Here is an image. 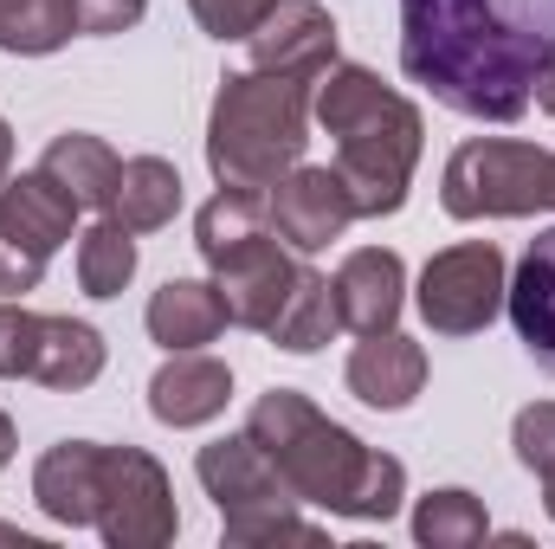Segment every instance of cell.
Instances as JSON below:
<instances>
[{
    "label": "cell",
    "instance_id": "cell-1",
    "mask_svg": "<svg viewBox=\"0 0 555 549\" xmlns=\"http://www.w3.org/2000/svg\"><path fill=\"white\" fill-rule=\"evenodd\" d=\"M555 59V0H401V72L446 111L517 124Z\"/></svg>",
    "mask_w": 555,
    "mask_h": 549
},
{
    "label": "cell",
    "instance_id": "cell-2",
    "mask_svg": "<svg viewBox=\"0 0 555 549\" xmlns=\"http://www.w3.org/2000/svg\"><path fill=\"white\" fill-rule=\"evenodd\" d=\"M246 433L266 446L278 478L291 485L297 505L336 511V518H362V524H388L408 498V465L395 452L362 446L349 426H336L330 413H317L310 395L272 388L246 413Z\"/></svg>",
    "mask_w": 555,
    "mask_h": 549
},
{
    "label": "cell",
    "instance_id": "cell-3",
    "mask_svg": "<svg viewBox=\"0 0 555 549\" xmlns=\"http://www.w3.org/2000/svg\"><path fill=\"white\" fill-rule=\"evenodd\" d=\"M310 117L336 137V175L356 201V220H382L408 207L426 130L401 91H388L369 65H330L317 78Z\"/></svg>",
    "mask_w": 555,
    "mask_h": 549
},
{
    "label": "cell",
    "instance_id": "cell-4",
    "mask_svg": "<svg viewBox=\"0 0 555 549\" xmlns=\"http://www.w3.org/2000/svg\"><path fill=\"white\" fill-rule=\"evenodd\" d=\"M310 98L317 78H278V72H233L207 117V168L220 188L272 194L304 162L310 142Z\"/></svg>",
    "mask_w": 555,
    "mask_h": 549
},
{
    "label": "cell",
    "instance_id": "cell-5",
    "mask_svg": "<svg viewBox=\"0 0 555 549\" xmlns=\"http://www.w3.org/2000/svg\"><path fill=\"white\" fill-rule=\"evenodd\" d=\"M194 472H201L207 498L220 505V537H227L233 549H253V544H323V531L297 518L291 485L278 478V465L266 459V446H259L253 433H233V439L201 446Z\"/></svg>",
    "mask_w": 555,
    "mask_h": 549
},
{
    "label": "cell",
    "instance_id": "cell-6",
    "mask_svg": "<svg viewBox=\"0 0 555 549\" xmlns=\"http://www.w3.org/2000/svg\"><path fill=\"white\" fill-rule=\"evenodd\" d=\"M439 201L452 220H524L550 207V155L537 142L472 137L452 149L439 175Z\"/></svg>",
    "mask_w": 555,
    "mask_h": 549
},
{
    "label": "cell",
    "instance_id": "cell-7",
    "mask_svg": "<svg viewBox=\"0 0 555 549\" xmlns=\"http://www.w3.org/2000/svg\"><path fill=\"white\" fill-rule=\"evenodd\" d=\"M72 220L78 201L46 168L0 181V297H26L46 278V259L72 240Z\"/></svg>",
    "mask_w": 555,
    "mask_h": 549
},
{
    "label": "cell",
    "instance_id": "cell-8",
    "mask_svg": "<svg viewBox=\"0 0 555 549\" xmlns=\"http://www.w3.org/2000/svg\"><path fill=\"white\" fill-rule=\"evenodd\" d=\"M91 531L111 549L175 544L181 518H175V485H168L162 459H149L142 446H104V459H98V524Z\"/></svg>",
    "mask_w": 555,
    "mask_h": 549
},
{
    "label": "cell",
    "instance_id": "cell-9",
    "mask_svg": "<svg viewBox=\"0 0 555 549\" xmlns=\"http://www.w3.org/2000/svg\"><path fill=\"white\" fill-rule=\"evenodd\" d=\"M504 253L491 240H465L426 259L420 272V317L433 336H478L504 310Z\"/></svg>",
    "mask_w": 555,
    "mask_h": 549
},
{
    "label": "cell",
    "instance_id": "cell-10",
    "mask_svg": "<svg viewBox=\"0 0 555 549\" xmlns=\"http://www.w3.org/2000/svg\"><path fill=\"white\" fill-rule=\"evenodd\" d=\"M266 214H272V233L291 253H304V259L356 227V201H349L343 175L336 168H310V162H297L266 194Z\"/></svg>",
    "mask_w": 555,
    "mask_h": 549
},
{
    "label": "cell",
    "instance_id": "cell-11",
    "mask_svg": "<svg viewBox=\"0 0 555 549\" xmlns=\"http://www.w3.org/2000/svg\"><path fill=\"white\" fill-rule=\"evenodd\" d=\"M297 259H291V246L278 240V233H259V240H246V246H233L227 259H214V291H220V304H227V323H240V330H272L278 310H284V297H291V284H297Z\"/></svg>",
    "mask_w": 555,
    "mask_h": 549
},
{
    "label": "cell",
    "instance_id": "cell-12",
    "mask_svg": "<svg viewBox=\"0 0 555 549\" xmlns=\"http://www.w3.org/2000/svg\"><path fill=\"white\" fill-rule=\"evenodd\" d=\"M253 46V72L278 78H323L336 65V20L317 0H278L266 26L246 39Z\"/></svg>",
    "mask_w": 555,
    "mask_h": 549
},
{
    "label": "cell",
    "instance_id": "cell-13",
    "mask_svg": "<svg viewBox=\"0 0 555 549\" xmlns=\"http://www.w3.org/2000/svg\"><path fill=\"white\" fill-rule=\"evenodd\" d=\"M330 291H336V317H343V330H356V336H382V330L401 323V304H408V266H401V253H388V246H362V253L343 259V272L330 278Z\"/></svg>",
    "mask_w": 555,
    "mask_h": 549
},
{
    "label": "cell",
    "instance_id": "cell-14",
    "mask_svg": "<svg viewBox=\"0 0 555 549\" xmlns=\"http://www.w3.org/2000/svg\"><path fill=\"white\" fill-rule=\"evenodd\" d=\"M233 401V369L201 349H168V362L149 382V413L162 426H207Z\"/></svg>",
    "mask_w": 555,
    "mask_h": 549
},
{
    "label": "cell",
    "instance_id": "cell-15",
    "mask_svg": "<svg viewBox=\"0 0 555 549\" xmlns=\"http://www.w3.org/2000/svg\"><path fill=\"white\" fill-rule=\"evenodd\" d=\"M349 395L362 408H382V413H401L414 408V395L426 388V349L401 330H382V336H362L349 369H343Z\"/></svg>",
    "mask_w": 555,
    "mask_h": 549
},
{
    "label": "cell",
    "instance_id": "cell-16",
    "mask_svg": "<svg viewBox=\"0 0 555 549\" xmlns=\"http://www.w3.org/2000/svg\"><path fill=\"white\" fill-rule=\"evenodd\" d=\"M98 459H104L98 439H59V446H46V459L33 465V505L52 524H65V531L98 524Z\"/></svg>",
    "mask_w": 555,
    "mask_h": 549
},
{
    "label": "cell",
    "instance_id": "cell-17",
    "mask_svg": "<svg viewBox=\"0 0 555 549\" xmlns=\"http://www.w3.org/2000/svg\"><path fill=\"white\" fill-rule=\"evenodd\" d=\"M504 310L517 323V343L530 349V362L555 375V227L530 240L517 278L504 284Z\"/></svg>",
    "mask_w": 555,
    "mask_h": 549
},
{
    "label": "cell",
    "instance_id": "cell-18",
    "mask_svg": "<svg viewBox=\"0 0 555 549\" xmlns=\"http://www.w3.org/2000/svg\"><path fill=\"white\" fill-rule=\"evenodd\" d=\"M142 323H149V336H155L162 349H207V343L227 330V304H220V291L201 284V278H168V284L149 297Z\"/></svg>",
    "mask_w": 555,
    "mask_h": 549
},
{
    "label": "cell",
    "instance_id": "cell-19",
    "mask_svg": "<svg viewBox=\"0 0 555 549\" xmlns=\"http://www.w3.org/2000/svg\"><path fill=\"white\" fill-rule=\"evenodd\" d=\"M39 168L78 201V207H98V214H111V194H117V175H124V162H117V149L104 137H85V130H65V137L52 142L46 155H39Z\"/></svg>",
    "mask_w": 555,
    "mask_h": 549
},
{
    "label": "cell",
    "instance_id": "cell-20",
    "mask_svg": "<svg viewBox=\"0 0 555 549\" xmlns=\"http://www.w3.org/2000/svg\"><path fill=\"white\" fill-rule=\"evenodd\" d=\"M175 214H181V168L162 162V155H137V162H124L117 194H111V220L130 227V233H162Z\"/></svg>",
    "mask_w": 555,
    "mask_h": 549
},
{
    "label": "cell",
    "instance_id": "cell-21",
    "mask_svg": "<svg viewBox=\"0 0 555 549\" xmlns=\"http://www.w3.org/2000/svg\"><path fill=\"white\" fill-rule=\"evenodd\" d=\"M104 375V336L78 317H46L39 323V356H33V382L39 388H91Z\"/></svg>",
    "mask_w": 555,
    "mask_h": 549
},
{
    "label": "cell",
    "instance_id": "cell-22",
    "mask_svg": "<svg viewBox=\"0 0 555 549\" xmlns=\"http://www.w3.org/2000/svg\"><path fill=\"white\" fill-rule=\"evenodd\" d=\"M343 330V317H336V291H330V278L323 272H297L291 284V297H284V310H278V323L266 330L278 349H291V356H317L330 336Z\"/></svg>",
    "mask_w": 555,
    "mask_h": 549
},
{
    "label": "cell",
    "instance_id": "cell-23",
    "mask_svg": "<svg viewBox=\"0 0 555 549\" xmlns=\"http://www.w3.org/2000/svg\"><path fill=\"white\" fill-rule=\"evenodd\" d=\"M259 233H272V214H266V194H246V188H220L194 220V246H201L207 266L227 259L233 246L259 240Z\"/></svg>",
    "mask_w": 555,
    "mask_h": 549
},
{
    "label": "cell",
    "instance_id": "cell-24",
    "mask_svg": "<svg viewBox=\"0 0 555 549\" xmlns=\"http://www.w3.org/2000/svg\"><path fill=\"white\" fill-rule=\"evenodd\" d=\"M72 33H78V7L72 0H0V52L46 59Z\"/></svg>",
    "mask_w": 555,
    "mask_h": 549
},
{
    "label": "cell",
    "instance_id": "cell-25",
    "mask_svg": "<svg viewBox=\"0 0 555 549\" xmlns=\"http://www.w3.org/2000/svg\"><path fill=\"white\" fill-rule=\"evenodd\" d=\"M491 537V518H485V505L472 498V491H459V485H446V491H426L414 505V544L426 549H472Z\"/></svg>",
    "mask_w": 555,
    "mask_h": 549
},
{
    "label": "cell",
    "instance_id": "cell-26",
    "mask_svg": "<svg viewBox=\"0 0 555 549\" xmlns=\"http://www.w3.org/2000/svg\"><path fill=\"white\" fill-rule=\"evenodd\" d=\"M130 278H137V233L104 214L78 240V284H85V297H117Z\"/></svg>",
    "mask_w": 555,
    "mask_h": 549
},
{
    "label": "cell",
    "instance_id": "cell-27",
    "mask_svg": "<svg viewBox=\"0 0 555 549\" xmlns=\"http://www.w3.org/2000/svg\"><path fill=\"white\" fill-rule=\"evenodd\" d=\"M39 310H26L20 297L0 304V382H33V356H39Z\"/></svg>",
    "mask_w": 555,
    "mask_h": 549
},
{
    "label": "cell",
    "instance_id": "cell-28",
    "mask_svg": "<svg viewBox=\"0 0 555 549\" xmlns=\"http://www.w3.org/2000/svg\"><path fill=\"white\" fill-rule=\"evenodd\" d=\"M188 7H194L201 33H214V39H253L278 0H188Z\"/></svg>",
    "mask_w": 555,
    "mask_h": 549
},
{
    "label": "cell",
    "instance_id": "cell-29",
    "mask_svg": "<svg viewBox=\"0 0 555 549\" xmlns=\"http://www.w3.org/2000/svg\"><path fill=\"white\" fill-rule=\"evenodd\" d=\"M511 446H517V459H524L537 478H550V472H555V401H537V408L517 413Z\"/></svg>",
    "mask_w": 555,
    "mask_h": 549
},
{
    "label": "cell",
    "instance_id": "cell-30",
    "mask_svg": "<svg viewBox=\"0 0 555 549\" xmlns=\"http://www.w3.org/2000/svg\"><path fill=\"white\" fill-rule=\"evenodd\" d=\"M72 7H78V33H91V39L130 33L142 13H149V0H72Z\"/></svg>",
    "mask_w": 555,
    "mask_h": 549
},
{
    "label": "cell",
    "instance_id": "cell-31",
    "mask_svg": "<svg viewBox=\"0 0 555 549\" xmlns=\"http://www.w3.org/2000/svg\"><path fill=\"white\" fill-rule=\"evenodd\" d=\"M530 104H543V111L555 117V59L543 65V72H537V91H530Z\"/></svg>",
    "mask_w": 555,
    "mask_h": 549
},
{
    "label": "cell",
    "instance_id": "cell-32",
    "mask_svg": "<svg viewBox=\"0 0 555 549\" xmlns=\"http://www.w3.org/2000/svg\"><path fill=\"white\" fill-rule=\"evenodd\" d=\"M13 175V130H7V117H0V181Z\"/></svg>",
    "mask_w": 555,
    "mask_h": 549
},
{
    "label": "cell",
    "instance_id": "cell-33",
    "mask_svg": "<svg viewBox=\"0 0 555 549\" xmlns=\"http://www.w3.org/2000/svg\"><path fill=\"white\" fill-rule=\"evenodd\" d=\"M7 459H13V420L0 413V472H7Z\"/></svg>",
    "mask_w": 555,
    "mask_h": 549
},
{
    "label": "cell",
    "instance_id": "cell-34",
    "mask_svg": "<svg viewBox=\"0 0 555 549\" xmlns=\"http://www.w3.org/2000/svg\"><path fill=\"white\" fill-rule=\"evenodd\" d=\"M0 544H20V549H39V544H33V537H26V531H13V524H0Z\"/></svg>",
    "mask_w": 555,
    "mask_h": 549
},
{
    "label": "cell",
    "instance_id": "cell-35",
    "mask_svg": "<svg viewBox=\"0 0 555 549\" xmlns=\"http://www.w3.org/2000/svg\"><path fill=\"white\" fill-rule=\"evenodd\" d=\"M543 505H550V518H555V472L543 478Z\"/></svg>",
    "mask_w": 555,
    "mask_h": 549
},
{
    "label": "cell",
    "instance_id": "cell-36",
    "mask_svg": "<svg viewBox=\"0 0 555 549\" xmlns=\"http://www.w3.org/2000/svg\"><path fill=\"white\" fill-rule=\"evenodd\" d=\"M550 207H555V155H550Z\"/></svg>",
    "mask_w": 555,
    "mask_h": 549
}]
</instances>
